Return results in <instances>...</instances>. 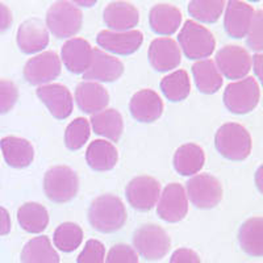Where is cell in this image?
Wrapping results in <instances>:
<instances>
[{"label":"cell","instance_id":"484cf974","mask_svg":"<svg viewBox=\"0 0 263 263\" xmlns=\"http://www.w3.org/2000/svg\"><path fill=\"white\" fill-rule=\"evenodd\" d=\"M119 154L112 142L104 140L92 141L86 152L87 164L95 171H109L116 166Z\"/></svg>","mask_w":263,"mask_h":263},{"label":"cell","instance_id":"2e32d148","mask_svg":"<svg viewBox=\"0 0 263 263\" xmlns=\"http://www.w3.org/2000/svg\"><path fill=\"white\" fill-rule=\"evenodd\" d=\"M92 58V46L81 37L67 40L61 50V61L72 74H84L91 66Z\"/></svg>","mask_w":263,"mask_h":263},{"label":"cell","instance_id":"1f68e13d","mask_svg":"<svg viewBox=\"0 0 263 263\" xmlns=\"http://www.w3.org/2000/svg\"><path fill=\"white\" fill-rule=\"evenodd\" d=\"M159 86L164 98L170 102H182L191 91V82L184 70H178L164 77Z\"/></svg>","mask_w":263,"mask_h":263},{"label":"cell","instance_id":"d590c367","mask_svg":"<svg viewBox=\"0 0 263 263\" xmlns=\"http://www.w3.org/2000/svg\"><path fill=\"white\" fill-rule=\"evenodd\" d=\"M248 44L249 48L254 51H263V12L257 11L251 21V25L248 32Z\"/></svg>","mask_w":263,"mask_h":263},{"label":"cell","instance_id":"44dd1931","mask_svg":"<svg viewBox=\"0 0 263 263\" xmlns=\"http://www.w3.org/2000/svg\"><path fill=\"white\" fill-rule=\"evenodd\" d=\"M75 102L84 114L96 115L105 109L109 103V93L100 83L86 81L75 88Z\"/></svg>","mask_w":263,"mask_h":263},{"label":"cell","instance_id":"52a82bcc","mask_svg":"<svg viewBox=\"0 0 263 263\" xmlns=\"http://www.w3.org/2000/svg\"><path fill=\"white\" fill-rule=\"evenodd\" d=\"M259 86L251 77L228 84L224 91L225 107L236 115H245L253 111L259 103Z\"/></svg>","mask_w":263,"mask_h":263},{"label":"cell","instance_id":"8d00e7d4","mask_svg":"<svg viewBox=\"0 0 263 263\" xmlns=\"http://www.w3.org/2000/svg\"><path fill=\"white\" fill-rule=\"evenodd\" d=\"M17 99L18 90L16 84L7 79H0V115L11 111Z\"/></svg>","mask_w":263,"mask_h":263},{"label":"cell","instance_id":"8992f818","mask_svg":"<svg viewBox=\"0 0 263 263\" xmlns=\"http://www.w3.org/2000/svg\"><path fill=\"white\" fill-rule=\"evenodd\" d=\"M133 246L145 259L159 260L168 253L171 241L166 230L161 227L146 224L135 232Z\"/></svg>","mask_w":263,"mask_h":263},{"label":"cell","instance_id":"74e56055","mask_svg":"<svg viewBox=\"0 0 263 263\" xmlns=\"http://www.w3.org/2000/svg\"><path fill=\"white\" fill-rule=\"evenodd\" d=\"M105 248L98 239H90L78 257V263H104Z\"/></svg>","mask_w":263,"mask_h":263},{"label":"cell","instance_id":"277c9868","mask_svg":"<svg viewBox=\"0 0 263 263\" xmlns=\"http://www.w3.org/2000/svg\"><path fill=\"white\" fill-rule=\"evenodd\" d=\"M83 24L82 11L71 2H55L46 13V28L58 39L74 37Z\"/></svg>","mask_w":263,"mask_h":263},{"label":"cell","instance_id":"ac0fdd59","mask_svg":"<svg viewBox=\"0 0 263 263\" xmlns=\"http://www.w3.org/2000/svg\"><path fill=\"white\" fill-rule=\"evenodd\" d=\"M124 65L119 58L105 53L102 49H93L91 66L83 74L87 82H115L123 75Z\"/></svg>","mask_w":263,"mask_h":263},{"label":"cell","instance_id":"b9f144b4","mask_svg":"<svg viewBox=\"0 0 263 263\" xmlns=\"http://www.w3.org/2000/svg\"><path fill=\"white\" fill-rule=\"evenodd\" d=\"M11 232V217L6 208L0 206V236H6Z\"/></svg>","mask_w":263,"mask_h":263},{"label":"cell","instance_id":"d4e9b609","mask_svg":"<svg viewBox=\"0 0 263 263\" xmlns=\"http://www.w3.org/2000/svg\"><path fill=\"white\" fill-rule=\"evenodd\" d=\"M174 168L179 175L191 177L196 175L203 168L205 154L196 144H185L178 147L174 154Z\"/></svg>","mask_w":263,"mask_h":263},{"label":"cell","instance_id":"7bdbcfd3","mask_svg":"<svg viewBox=\"0 0 263 263\" xmlns=\"http://www.w3.org/2000/svg\"><path fill=\"white\" fill-rule=\"evenodd\" d=\"M253 67H254V72L257 75V78L263 86V54H255L253 57Z\"/></svg>","mask_w":263,"mask_h":263},{"label":"cell","instance_id":"8fae6325","mask_svg":"<svg viewBox=\"0 0 263 263\" xmlns=\"http://www.w3.org/2000/svg\"><path fill=\"white\" fill-rule=\"evenodd\" d=\"M125 196L128 203L135 210L150 211L158 203L161 196V184L153 177H136L126 185Z\"/></svg>","mask_w":263,"mask_h":263},{"label":"cell","instance_id":"4fadbf2b","mask_svg":"<svg viewBox=\"0 0 263 263\" xmlns=\"http://www.w3.org/2000/svg\"><path fill=\"white\" fill-rule=\"evenodd\" d=\"M144 36L140 30H128V32H112L102 30L96 36V42L104 50L119 55H130L136 53L142 45Z\"/></svg>","mask_w":263,"mask_h":263},{"label":"cell","instance_id":"ab89813d","mask_svg":"<svg viewBox=\"0 0 263 263\" xmlns=\"http://www.w3.org/2000/svg\"><path fill=\"white\" fill-rule=\"evenodd\" d=\"M170 263H201L196 251L187 248H180L173 253Z\"/></svg>","mask_w":263,"mask_h":263},{"label":"cell","instance_id":"836d02e7","mask_svg":"<svg viewBox=\"0 0 263 263\" xmlns=\"http://www.w3.org/2000/svg\"><path fill=\"white\" fill-rule=\"evenodd\" d=\"M222 0H194L189 4V12L201 23H216L225 8Z\"/></svg>","mask_w":263,"mask_h":263},{"label":"cell","instance_id":"6da1fadb","mask_svg":"<svg viewBox=\"0 0 263 263\" xmlns=\"http://www.w3.org/2000/svg\"><path fill=\"white\" fill-rule=\"evenodd\" d=\"M126 210L121 199L115 195H100L88 208V222L100 233H114L125 225Z\"/></svg>","mask_w":263,"mask_h":263},{"label":"cell","instance_id":"603a6c76","mask_svg":"<svg viewBox=\"0 0 263 263\" xmlns=\"http://www.w3.org/2000/svg\"><path fill=\"white\" fill-rule=\"evenodd\" d=\"M149 23L154 33L161 36H171L182 24V12L178 7L171 4H157L150 9Z\"/></svg>","mask_w":263,"mask_h":263},{"label":"cell","instance_id":"9a60e30c","mask_svg":"<svg viewBox=\"0 0 263 263\" xmlns=\"http://www.w3.org/2000/svg\"><path fill=\"white\" fill-rule=\"evenodd\" d=\"M147 58L152 67L157 71H170L180 65L182 53L177 41L173 39H156L150 42Z\"/></svg>","mask_w":263,"mask_h":263},{"label":"cell","instance_id":"d6a6232c","mask_svg":"<svg viewBox=\"0 0 263 263\" xmlns=\"http://www.w3.org/2000/svg\"><path fill=\"white\" fill-rule=\"evenodd\" d=\"M53 241L61 251L70 253L81 246L83 241V230L75 222H63L54 230Z\"/></svg>","mask_w":263,"mask_h":263},{"label":"cell","instance_id":"4316f807","mask_svg":"<svg viewBox=\"0 0 263 263\" xmlns=\"http://www.w3.org/2000/svg\"><path fill=\"white\" fill-rule=\"evenodd\" d=\"M239 245L250 257H263V217L246 220L238 232Z\"/></svg>","mask_w":263,"mask_h":263},{"label":"cell","instance_id":"60d3db41","mask_svg":"<svg viewBox=\"0 0 263 263\" xmlns=\"http://www.w3.org/2000/svg\"><path fill=\"white\" fill-rule=\"evenodd\" d=\"M12 25V12L6 4L0 3V33L6 32Z\"/></svg>","mask_w":263,"mask_h":263},{"label":"cell","instance_id":"5bb4252c","mask_svg":"<svg viewBox=\"0 0 263 263\" xmlns=\"http://www.w3.org/2000/svg\"><path fill=\"white\" fill-rule=\"evenodd\" d=\"M37 96L55 119L65 120L72 114L74 100L69 88L63 84L51 83L39 87Z\"/></svg>","mask_w":263,"mask_h":263},{"label":"cell","instance_id":"f35d334b","mask_svg":"<svg viewBox=\"0 0 263 263\" xmlns=\"http://www.w3.org/2000/svg\"><path fill=\"white\" fill-rule=\"evenodd\" d=\"M105 263H138L137 253L125 243H117L109 250Z\"/></svg>","mask_w":263,"mask_h":263},{"label":"cell","instance_id":"4dcf8cb0","mask_svg":"<svg viewBox=\"0 0 263 263\" xmlns=\"http://www.w3.org/2000/svg\"><path fill=\"white\" fill-rule=\"evenodd\" d=\"M17 221L25 232L39 234L49 225V213L44 205L30 201L18 208Z\"/></svg>","mask_w":263,"mask_h":263},{"label":"cell","instance_id":"9c48e42d","mask_svg":"<svg viewBox=\"0 0 263 263\" xmlns=\"http://www.w3.org/2000/svg\"><path fill=\"white\" fill-rule=\"evenodd\" d=\"M62 71V62L57 53L44 51L30 58L24 66V78L33 86H45L57 79Z\"/></svg>","mask_w":263,"mask_h":263},{"label":"cell","instance_id":"d6986e66","mask_svg":"<svg viewBox=\"0 0 263 263\" xmlns=\"http://www.w3.org/2000/svg\"><path fill=\"white\" fill-rule=\"evenodd\" d=\"M129 111L140 123H153L162 116L163 102L156 91L141 90L132 96Z\"/></svg>","mask_w":263,"mask_h":263},{"label":"cell","instance_id":"cb8c5ba5","mask_svg":"<svg viewBox=\"0 0 263 263\" xmlns=\"http://www.w3.org/2000/svg\"><path fill=\"white\" fill-rule=\"evenodd\" d=\"M4 159L11 167L23 168L29 166L34 158V149L25 138L8 136L0 141Z\"/></svg>","mask_w":263,"mask_h":263},{"label":"cell","instance_id":"f546056e","mask_svg":"<svg viewBox=\"0 0 263 263\" xmlns=\"http://www.w3.org/2000/svg\"><path fill=\"white\" fill-rule=\"evenodd\" d=\"M21 263H60V255L46 236L34 237L21 250Z\"/></svg>","mask_w":263,"mask_h":263},{"label":"cell","instance_id":"7402d4cb","mask_svg":"<svg viewBox=\"0 0 263 263\" xmlns=\"http://www.w3.org/2000/svg\"><path fill=\"white\" fill-rule=\"evenodd\" d=\"M255 11L243 2L232 0L225 9L224 27L227 33L233 39H242L248 34Z\"/></svg>","mask_w":263,"mask_h":263},{"label":"cell","instance_id":"ee69618b","mask_svg":"<svg viewBox=\"0 0 263 263\" xmlns=\"http://www.w3.org/2000/svg\"><path fill=\"white\" fill-rule=\"evenodd\" d=\"M255 184H257V189L259 190L260 194H263V164L255 173Z\"/></svg>","mask_w":263,"mask_h":263},{"label":"cell","instance_id":"ffe728a7","mask_svg":"<svg viewBox=\"0 0 263 263\" xmlns=\"http://www.w3.org/2000/svg\"><path fill=\"white\" fill-rule=\"evenodd\" d=\"M103 20L112 32H128L138 24L140 13L128 2H112L104 8Z\"/></svg>","mask_w":263,"mask_h":263},{"label":"cell","instance_id":"ba28073f","mask_svg":"<svg viewBox=\"0 0 263 263\" xmlns=\"http://www.w3.org/2000/svg\"><path fill=\"white\" fill-rule=\"evenodd\" d=\"M187 197L196 208L211 210L220 204L222 199V187L211 174H197L187 182Z\"/></svg>","mask_w":263,"mask_h":263},{"label":"cell","instance_id":"30bf717a","mask_svg":"<svg viewBox=\"0 0 263 263\" xmlns=\"http://www.w3.org/2000/svg\"><path fill=\"white\" fill-rule=\"evenodd\" d=\"M157 213L166 222H179L189 213V197L179 183H170L162 191L157 203Z\"/></svg>","mask_w":263,"mask_h":263},{"label":"cell","instance_id":"7a4b0ae2","mask_svg":"<svg viewBox=\"0 0 263 263\" xmlns=\"http://www.w3.org/2000/svg\"><path fill=\"white\" fill-rule=\"evenodd\" d=\"M215 145L224 158L229 161H243L251 152L250 133L239 124H224L216 132Z\"/></svg>","mask_w":263,"mask_h":263},{"label":"cell","instance_id":"e575fe53","mask_svg":"<svg viewBox=\"0 0 263 263\" xmlns=\"http://www.w3.org/2000/svg\"><path fill=\"white\" fill-rule=\"evenodd\" d=\"M90 121L84 117H78L67 125L65 130V145L69 150H79L90 138Z\"/></svg>","mask_w":263,"mask_h":263},{"label":"cell","instance_id":"f1b7e54d","mask_svg":"<svg viewBox=\"0 0 263 263\" xmlns=\"http://www.w3.org/2000/svg\"><path fill=\"white\" fill-rule=\"evenodd\" d=\"M91 126L98 136L117 142L124 132V120L117 109H104L91 117Z\"/></svg>","mask_w":263,"mask_h":263},{"label":"cell","instance_id":"e0dca14e","mask_svg":"<svg viewBox=\"0 0 263 263\" xmlns=\"http://www.w3.org/2000/svg\"><path fill=\"white\" fill-rule=\"evenodd\" d=\"M17 45L25 54H34L49 45L50 37L46 25L40 18L32 17L21 23L17 30Z\"/></svg>","mask_w":263,"mask_h":263},{"label":"cell","instance_id":"83f0119b","mask_svg":"<svg viewBox=\"0 0 263 263\" xmlns=\"http://www.w3.org/2000/svg\"><path fill=\"white\" fill-rule=\"evenodd\" d=\"M192 75L195 84L201 93L212 95L217 92L222 86V75L218 71L217 66L211 60L197 61L192 65Z\"/></svg>","mask_w":263,"mask_h":263},{"label":"cell","instance_id":"7c38bea8","mask_svg":"<svg viewBox=\"0 0 263 263\" xmlns=\"http://www.w3.org/2000/svg\"><path fill=\"white\" fill-rule=\"evenodd\" d=\"M216 65L220 74L228 79H242L251 70L253 61L246 49L237 45H227L216 54Z\"/></svg>","mask_w":263,"mask_h":263},{"label":"cell","instance_id":"5b68a950","mask_svg":"<svg viewBox=\"0 0 263 263\" xmlns=\"http://www.w3.org/2000/svg\"><path fill=\"white\" fill-rule=\"evenodd\" d=\"M79 190L78 175L69 166H53L44 177V191L49 200L62 204L72 200Z\"/></svg>","mask_w":263,"mask_h":263},{"label":"cell","instance_id":"3957f363","mask_svg":"<svg viewBox=\"0 0 263 263\" xmlns=\"http://www.w3.org/2000/svg\"><path fill=\"white\" fill-rule=\"evenodd\" d=\"M178 45L189 60H203L213 53L215 37L203 25L194 20H187L178 34Z\"/></svg>","mask_w":263,"mask_h":263}]
</instances>
